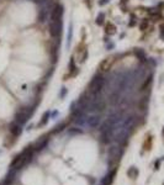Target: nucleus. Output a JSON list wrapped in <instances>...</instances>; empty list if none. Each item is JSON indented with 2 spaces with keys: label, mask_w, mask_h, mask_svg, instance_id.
Listing matches in <instances>:
<instances>
[{
  "label": "nucleus",
  "mask_w": 164,
  "mask_h": 185,
  "mask_svg": "<svg viewBox=\"0 0 164 185\" xmlns=\"http://www.w3.org/2000/svg\"><path fill=\"white\" fill-rule=\"evenodd\" d=\"M32 111H33V109H31V107H22V109H20L16 112L15 121L22 126L24 124H26V121H27L30 118V116L32 115Z\"/></svg>",
  "instance_id": "4"
},
{
  "label": "nucleus",
  "mask_w": 164,
  "mask_h": 185,
  "mask_svg": "<svg viewBox=\"0 0 164 185\" xmlns=\"http://www.w3.org/2000/svg\"><path fill=\"white\" fill-rule=\"evenodd\" d=\"M163 132H164V131H163Z\"/></svg>",
  "instance_id": "17"
},
{
  "label": "nucleus",
  "mask_w": 164,
  "mask_h": 185,
  "mask_svg": "<svg viewBox=\"0 0 164 185\" xmlns=\"http://www.w3.org/2000/svg\"><path fill=\"white\" fill-rule=\"evenodd\" d=\"M102 22H104V14H102V13H100V14H99V16L96 17V24H98V25H101Z\"/></svg>",
  "instance_id": "13"
},
{
  "label": "nucleus",
  "mask_w": 164,
  "mask_h": 185,
  "mask_svg": "<svg viewBox=\"0 0 164 185\" xmlns=\"http://www.w3.org/2000/svg\"><path fill=\"white\" fill-rule=\"evenodd\" d=\"M122 153H124V148H122V146H120L118 143H115L112 144L109 151H107V155H109V163L111 164V163L114 162H117L118 159H120L122 157Z\"/></svg>",
  "instance_id": "3"
},
{
  "label": "nucleus",
  "mask_w": 164,
  "mask_h": 185,
  "mask_svg": "<svg viewBox=\"0 0 164 185\" xmlns=\"http://www.w3.org/2000/svg\"><path fill=\"white\" fill-rule=\"evenodd\" d=\"M106 85V79L105 77L101 75V74H96V75L93 78L90 84H89V89L88 91L89 92H93V94H100L102 91V89L105 88Z\"/></svg>",
  "instance_id": "2"
},
{
  "label": "nucleus",
  "mask_w": 164,
  "mask_h": 185,
  "mask_svg": "<svg viewBox=\"0 0 164 185\" xmlns=\"http://www.w3.org/2000/svg\"><path fill=\"white\" fill-rule=\"evenodd\" d=\"M47 143H48V137L47 136L41 137V138L37 141V143H36V146H35V149H37V151L43 149V148L47 146Z\"/></svg>",
  "instance_id": "9"
},
{
  "label": "nucleus",
  "mask_w": 164,
  "mask_h": 185,
  "mask_svg": "<svg viewBox=\"0 0 164 185\" xmlns=\"http://www.w3.org/2000/svg\"><path fill=\"white\" fill-rule=\"evenodd\" d=\"M32 153H33V148L32 147H26L20 154L14 158V161L11 162V164H10V169H15V170L21 169L26 163L31 161Z\"/></svg>",
  "instance_id": "1"
},
{
  "label": "nucleus",
  "mask_w": 164,
  "mask_h": 185,
  "mask_svg": "<svg viewBox=\"0 0 164 185\" xmlns=\"http://www.w3.org/2000/svg\"><path fill=\"white\" fill-rule=\"evenodd\" d=\"M127 175L131 178V179H136L137 175H138V169L136 166H131L128 170H127Z\"/></svg>",
  "instance_id": "10"
},
{
  "label": "nucleus",
  "mask_w": 164,
  "mask_h": 185,
  "mask_svg": "<svg viewBox=\"0 0 164 185\" xmlns=\"http://www.w3.org/2000/svg\"><path fill=\"white\" fill-rule=\"evenodd\" d=\"M62 89H63V90H62V92H61V98H63V96L65 95V92H67V89H65V88H62Z\"/></svg>",
  "instance_id": "16"
},
{
  "label": "nucleus",
  "mask_w": 164,
  "mask_h": 185,
  "mask_svg": "<svg viewBox=\"0 0 164 185\" xmlns=\"http://www.w3.org/2000/svg\"><path fill=\"white\" fill-rule=\"evenodd\" d=\"M10 132H11V135H13L14 137H19V136L21 135V132H22V130H21V125H20V124H17V122L15 121L14 124L10 126Z\"/></svg>",
  "instance_id": "8"
},
{
  "label": "nucleus",
  "mask_w": 164,
  "mask_h": 185,
  "mask_svg": "<svg viewBox=\"0 0 164 185\" xmlns=\"http://www.w3.org/2000/svg\"><path fill=\"white\" fill-rule=\"evenodd\" d=\"M101 122V114H88L85 127L89 128H96Z\"/></svg>",
  "instance_id": "5"
},
{
  "label": "nucleus",
  "mask_w": 164,
  "mask_h": 185,
  "mask_svg": "<svg viewBox=\"0 0 164 185\" xmlns=\"http://www.w3.org/2000/svg\"><path fill=\"white\" fill-rule=\"evenodd\" d=\"M16 173H17V170L9 169V173H7L5 180H4V185H11L13 184L14 180H15V176H16Z\"/></svg>",
  "instance_id": "7"
},
{
  "label": "nucleus",
  "mask_w": 164,
  "mask_h": 185,
  "mask_svg": "<svg viewBox=\"0 0 164 185\" xmlns=\"http://www.w3.org/2000/svg\"><path fill=\"white\" fill-rule=\"evenodd\" d=\"M62 28H63V25H62V20H58V21H50V32L53 37H59L62 32Z\"/></svg>",
  "instance_id": "6"
},
{
  "label": "nucleus",
  "mask_w": 164,
  "mask_h": 185,
  "mask_svg": "<svg viewBox=\"0 0 164 185\" xmlns=\"http://www.w3.org/2000/svg\"><path fill=\"white\" fill-rule=\"evenodd\" d=\"M48 118H50V112H44L43 114V116H42V120H41V122L38 124V126H44L47 124V121H48Z\"/></svg>",
  "instance_id": "11"
},
{
  "label": "nucleus",
  "mask_w": 164,
  "mask_h": 185,
  "mask_svg": "<svg viewBox=\"0 0 164 185\" xmlns=\"http://www.w3.org/2000/svg\"><path fill=\"white\" fill-rule=\"evenodd\" d=\"M161 36H162V38H164V25H162V27H161Z\"/></svg>",
  "instance_id": "15"
},
{
  "label": "nucleus",
  "mask_w": 164,
  "mask_h": 185,
  "mask_svg": "<svg viewBox=\"0 0 164 185\" xmlns=\"http://www.w3.org/2000/svg\"><path fill=\"white\" fill-rule=\"evenodd\" d=\"M136 56H138V57L142 59V61H144V53H143V51H141V50H136Z\"/></svg>",
  "instance_id": "14"
},
{
  "label": "nucleus",
  "mask_w": 164,
  "mask_h": 185,
  "mask_svg": "<svg viewBox=\"0 0 164 185\" xmlns=\"http://www.w3.org/2000/svg\"><path fill=\"white\" fill-rule=\"evenodd\" d=\"M72 36H73V28H72V24H70V26H69V32H68V36H67V41H68V42H67V44H70V41H72Z\"/></svg>",
  "instance_id": "12"
}]
</instances>
